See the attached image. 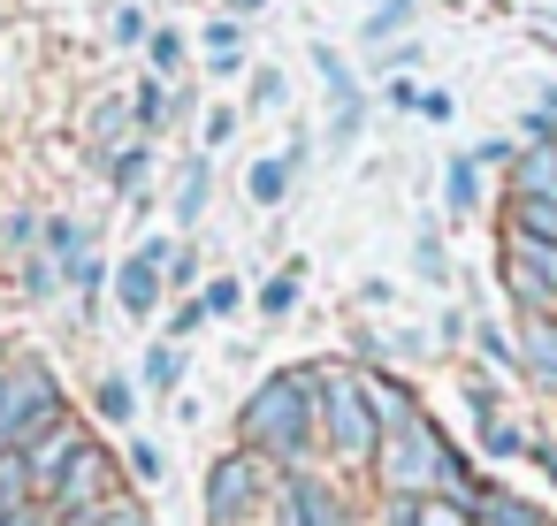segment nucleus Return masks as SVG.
I'll return each mask as SVG.
<instances>
[{
  "label": "nucleus",
  "instance_id": "f3484780",
  "mask_svg": "<svg viewBox=\"0 0 557 526\" xmlns=\"http://www.w3.org/2000/svg\"><path fill=\"white\" fill-rule=\"evenodd\" d=\"M443 199H450V214H466V206H473V161H450V176H443Z\"/></svg>",
  "mask_w": 557,
  "mask_h": 526
},
{
  "label": "nucleus",
  "instance_id": "423d86ee",
  "mask_svg": "<svg viewBox=\"0 0 557 526\" xmlns=\"http://www.w3.org/2000/svg\"><path fill=\"white\" fill-rule=\"evenodd\" d=\"M252 496H260V458H252V450H237V458H222V465L207 473V518H214V526H230Z\"/></svg>",
  "mask_w": 557,
  "mask_h": 526
},
{
  "label": "nucleus",
  "instance_id": "0eeeda50",
  "mask_svg": "<svg viewBox=\"0 0 557 526\" xmlns=\"http://www.w3.org/2000/svg\"><path fill=\"white\" fill-rule=\"evenodd\" d=\"M161 267H169V245H146L138 260H123V275H115V298H123V313H153L161 305Z\"/></svg>",
  "mask_w": 557,
  "mask_h": 526
},
{
  "label": "nucleus",
  "instance_id": "9d476101",
  "mask_svg": "<svg viewBox=\"0 0 557 526\" xmlns=\"http://www.w3.org/2000/svg\"><path fill=\"white\" fill-rule=\"evenodd\" d=\"M367 404H374L382 435H397V427H412V419H420V404H412V389H405V381H367Z\"/></svg>",
  "mask_w": 557,
  "mask_h": 526
},
{
  "label": "nucleus",
  "instance_id": "393cba45",
  "mask_svg": "<svg viewBox=\"0 0 557 526\" xmlns=\"http://www.w3.org/2000/svg\"><path fill=\"white\" fill-rule=\"evenodd\" d=\"M92 526H146V511H138V503H123V496H115V503H108V511H100V518H92Z\"/></svg>",
  "mask_w": 557,
  "mask_h": 526
},
{
  "label": "nucleus",
  "instance_id": "ddd939ff",
  "mask_svg": "<svg viewBox=\"0 0 557 526\" xmlns=\"http://www.w3.org/2000/svg\"><path fill=\"white\" fill-rule=\"evenodd\" d=\"M519 237L557 245V206H549V199H519Z\"/></svg>",
  "mask_w": 557,
  "mask_h": 526
},
{
  "label": "nucleus",
  "instance_id": "f03ea898",
  "mask_svg": "<svg viewBox=\"0 0 557 526\" xmlns=\"http://www.w3.org/2000/svg\"><path fill=\"white\" fill-rule=\"evenodd\" d=\"M313 412H321V427H329V450L336 458H374V442H382V419H374V404H367V374H313Z\"/></svg>",
  "mask_w": 557,
  "mask_h": 526
},
{
  "label": "nucleus",
  "instance_id": "a211bd4d",
  "mask_svg": "<svg viewBox=\"0 0 557 526\" xmlns=\"http://www.w3.org/2000/svg\"><path fill=\"white\" fill-rule=\"evenodd\" d=\"M481 427H488V450H496V458H519V450H527L519 427H504V419H481Z\"/></svg>",
  "mask_w": 557,
  "mask_h": 526
},
{
  "label": "nucleus",
  "instance_id": "6e6552de",
  "mask_svg": "<svg viewBox=\"0 0 557 526\" xmlns=\"http://www.w3.org/2000/svg\"><path fill=\"white\" fill-rule=\"evenodd\" d=\"M283 526H351V518H344V503H336L321 480L298 473V480L283 488Z\"/></svg>",
  "mask_w": 557,
  "mask_h": 526
},
{
  "label": "nucleus",
  "instance_id": "2f4dec72",
  "mask_svg": "<svg viewBox=\"0 0 557 526\" xmlns=\"http://www.w3.org/2000/svg\"><path fill=\"white\" fill-rule=\"evenodd\" d=\"M542 100H549V108H557V92H542Z\"/></svg>",
  "mask_w": 557,
  "mask_h": 526
},
{
  "label": "nucleus",
  "instance_id": "bb28decb",
  "mask_svg": "<svg viewBox=\"0 0 557 526\" xmlns=\"http://www.w3.org/2000/svg\"><path fill=\"white\" fill-rule=\"evenodd\" d=\"M252 92H260V108H283V77H275V70H260V85H252Z\"/></svg>",
  "mask_w": 557,
  "mask_h": 526
},
{
  "label": "nucleus",
  "instance_id": "c756f323",
  "mask_svg": "<svg viewBox=\"0 0 557 526\" xmlns=\"http://www.w3.org/2000/svg\"><path fill=\"white\" fill-rule=\"evenodd\" d=\"M405 9H412V0H389V9L374 16V39H389V24H405Z\"/></svg>",
  "mask_w": 557,
  "mask_h": 526
},
{
  "label": "nucleus",
  "instance_id": "c85d7f7f",
  "mask_svg": "<svg viewBox=\"0 0 557 526\" xmlns=\"http://www.w3.org/2000/svg\"><path fill=\"white\" fill-rule=\"evenodd\" d=\"M199 305H207V313H230V305H237V283H214V290H207Z\"/></svg>",
  "mask_w": 557,
  "mask_h": 526
},
{
  "label": "nucleus",
  "instance_id": "412c9836",
  "mask_svg": "<svg viewBox=\"0 0 557 526\" xmlns=\"http://www.w3.org/2000/svg\"><path fill=\"white\" fill-rule=\"evenodd\" d=\"M176 374H184V359H176V351H153V359H146V381H153V389H169Z\"/></svg>",
  "mask_w": 557,
  "mask_h": 526
},
{
  "label": "nucleus",
  "instance_id": "cd10ccee",
  "mask_svg": "<svg viewBox=\"0 0 557 526\" xmlns=\"http://www.w3.org/2000/svg\"><path fill=\"white\" fill-rule=\"evenodd\" d=\"M161 108H169V100H161V85H146V92H138V123H161Z\"/></svg>",
  "mask_w": 557,
  "mask_h": 526
},
{
  "label": "nucleus",
  "instance_id": "20e7f679",
  "mask_svg": "<svg viewBox=\"0 0 557 526\" xmlns=\"http://www.w3.org/2000/svg\"><path fill=\"white\" fill-rule=\"evenodd\" d=\"M77 450H85V427H77V419H62V412H54V419H47L39 435H24V450H16V465H24V480H32V496H47V488L62 480V465H70Z\"/></svg>",
  "mask_w": 557,
  "mask_h": 526
},
{
  "label": "nucleus",
  "instance_id": "9b49d317",
  "mask_svg": "<svg viewBox=\"0 0 557 526\" xmlns=\"http://www.w3.org/2000/svg\"><path fill=\"white\" fill-rule=\"evenodd\" d=\"M519 199H549L557 206V146H534L519 161Z\"/></svg>",
  "mask_w": 557,
  "mask_h": 526
},
{
  "label": "nucleus",
  "instance_id": "5701e85b",
  "mask_svg": "<svg viewBox=\"0 0 557 526\" xmlns=\"http://www.w3.org/2000/svg\"><path fill=\"white\" fill-rule=\"evenodd\" d=\"M138 176H146V153H138V146H131V153H115V184H123V191H138Z\"/></svg>",
  "mask_w": 557,
  "mask_h": 526
},
{
  "label": "nucleus",
  "instance_id": "2eb2a0df",
  "mask_svg": "<svg viewBox=\"0 0 557 526\" xmlns=\"http://www.w3.org/2000/svg\"><path fill=\"white\" fill-rule=\"evenodd\" d=\"M199 206H207V161H191V168H184V191H176V222H191Z\"/></svg>",
  "mask_w": 557,
  "mask_h": 526
},
{
  "label": "nucleus",
  "instance_id": "39448f33",
  "mask_svg": "<svg viewBox=\"0 0 557 526\" xmlns=\"http://www.w3.org/2000/svg\"><path fill=\"white\" fill-rule=\"evenodd\" d=\"M504 283L527 298V305H557V245H534V237H504Z\"/></svg>",
  "mask_w": 557,
  "mask_h": 526
},
{
  "label": "nucleus",
  "instance_id": "1a4fd4ad",
  "mask_svg": "<svg viewBox=\"0 0 557 526\" xmlns=\"http://www.w3.org/2000/svg\"><path fill=\"white\" fill-rule=\"evenodd\" d=\"M397 526H473V503H450V496H405V503H397Z\"/></svg>",
  "mask_w": 557,
  "mask_h": 526
},
{
  "label": "nucleus",
  "instance_id": "f257e3e1",
  "mask_svg": "<svg viewBox=\"0 0 557 526\" xmlns=\"http://www.w3.org/2000/svg\"><path fill=\"white\" fill-rule=\"evenodd\" d=\"M245 442L268 450V458H298L313 442V374H275L268 389H252L245 404Z\"/></svg>",
  "mask_w": 557,
  "mask_h": 526
},
{
  "label": "nucleus",
  "instance_id": "b1692460",
  "mask_svg": "<svg viewBox=\"0 0 557 526\" xmlns=\"http://www.w3.org/2000/svg\"><path fill=\"white\" fill-rule=\"evenodd\" d=\"M131 473H138V480H161V450H153V442H131Z\"/></svg>",
  "mask_w": 557,
  "mask_h": 526
},
{
  "label": "nucleus",
  "instance_id": "7ed1b4c3",
  "mask_svg": "<svg viewBox=\"0 0 557 526\" xmlns=\"http://www.w3.org/2000/svg\"><path fill=\"white\" fill-rule=\"evenodd\" d=\"M47 496H54V518H70V526H92V518L115 503V465H108V450H100V442H85V450L62 465V480H54Z\"/></svg>",
  "mask_w": 557,
  "mask_h": 526
},
{
  "label": "nucleus",
  "instance_id": "f8f14e48",
  "mask_svg": "<svg viewBox=\"0 0 557 526\" xmlns=\"http://www.w3.org/2000/svg\"><path fill=\"white\" fill-rule=\"evenodd\" d=\"M527 366L557 389V321H534V328H527Z\"/></svg>",
  "mask_w": 557,
  "mask_h": 526
},
{
  "label": "nucleus",
  "instance_id": "4be33fe9",
  "mask_svg": "<svg viewBox=\"0 0 557 526\" xmlns=\"http://www.w3.org/2000/svg\"><path fill=\"white\" fill-rule=\"evenodd\" d=\"M100 412L108 419H131V381H100Z\"/></svg>",
  "mask_w": 557,
  "mask_h": 526
},
{
  "label": "nucleus",
  "instance_id": "7c9ffc66",
  "mask_svg": "<svg viewBox=\"0 0 557 526\" xmlns=\"http://www.w3.org/2000/svg\"><path fill=\"white\" fill-rule=\"evenodd\" d=\"M0 526H9V503H0Z\"/></svg>",
  "mask_w": 557,
  "mask_h": 526
},
{
  "label": "nucleus",
  "instance_id": "dca6fc26",
  "mask_svg": "<svg viewBox=\"0 0 557 526\" xmlns=\"http://www.w3.org/2000/svg\"><path fill=\"white\" fill-rule=\"evenodd\" d=\"M481 503H488V526H542L534 503H519V496H481Z\"/></svg>",
  "mask_w": 557,
  "mask_h": 526
},
{
  "label": "nucleus",
  "instance_id": "4468645a",
  "mask_svg": "<svg viewBox=\"0 0 557 526\" xmlns=\"http://www.w3.org/2000/svg\"><path fill=\"white\" fill-rule=\"evenodd\" d=\"M283 184H290V161H260V168H252V199H260V206H275Z\"/></svg>",
  "mask_w": 557,
  "mask_h": 526
},
{
  "label": "nucleus",
  "instance_id": "a878e982",
  "mask_svg": "<svg viewBox=\"0 0 557 526\" xmlns=\"http://www.w3.org/2000/svg\"><path fill=\"white\" fill-rule=\"evenodd\" d=\"M153 62H161V70H176V62H184V47H176V32H161V39H153Z\"/></svg>",
  "mask_w": 557,
  "mask_h": 526
},
{
  "label": "nucleus",
  "instance_id": "6ab92c4d",
  "mask_svg": "<svg viewBox=\"0 0 557 526\" xmlns=\"http://www.w3.org/2000/svg\"><path fill=\"white\" fill-rule=\"evenodd\" d=\"M77 245H85V237H77L70 222H47V252H54V260H77Z\"/></svg>",
  "mask_w": 557,
  "mask_h": 526
},
{
  "label": "nucleus",
  "instance_id": "aec40b11",
  "mask_svg": "<svg viewBox=\"0 0 557 526\" xmlns=\"http://www.w3.org/2000/svg\"><path fill=\"white\" fill-rule=\"evenodd\" d=\"M290 298H298V275H275V283L260 290V305H268V313H290Z\"/></svg>",
  "mask_w": 557,
  "mask_h": 526
}]
</instances>
